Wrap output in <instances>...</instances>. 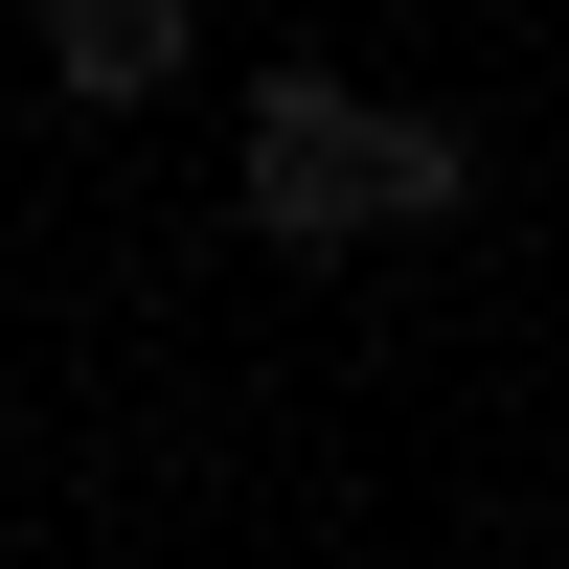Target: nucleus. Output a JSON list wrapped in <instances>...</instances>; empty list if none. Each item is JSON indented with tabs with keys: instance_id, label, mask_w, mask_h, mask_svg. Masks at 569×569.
Returning a JSON list of instances; mask_svg holds the SVG:
<instances>
[{
	"instance_id": "obj_1",
	"label": "nucleus",
	"mask_w": 569,
	"mask_h": 569,
	"mask_svg": "<svg viewBox=\"0 0 569 569\" xmlns=\"http://www.w3.org/2000/svg\"><path fill=\"white\" fill-rule=\"evenodd\" d=\"M456 182H479V160H456L433 114H365L342 69H273V91H251V228H273V251H342V228H433Z\"/></svg>"
},
{
	"instance_id": "obj_2",
	"label": "nucleus",
	"mask_w": 569,
	"mask_h": 569,
	"mask_svg": "<svg viewBox=\"0 0 569 569\" xmlns=\"http://www.w3.org/2000/svg\"><path fill=\"white\" fill-rule=\"evenodd\" d=\"M160 69H182V0H46V91L69 114H137Z\"/></svg>"
}]
</instances>
